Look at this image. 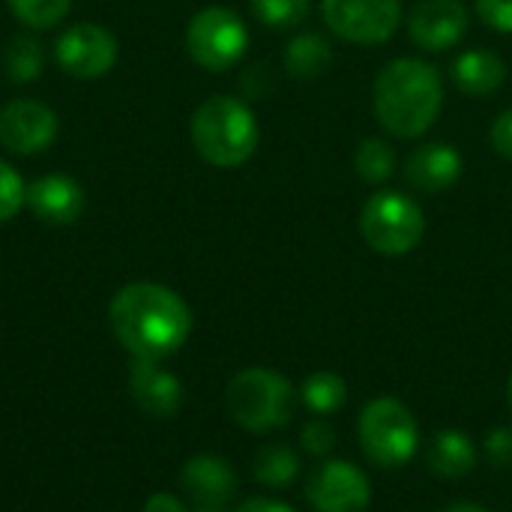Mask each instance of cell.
Masks as SVG:
<instances>
[{"mask_svg": "<svg viewBox=\"0 0 512 512\" xmlns=\"http://www.w3.org/2000/svg\"><path fill=\"white\" fill-rule=\"evenodd\" d=\"M324 24L351 45H381L402 24V0H321Z\"/></svg>", "mask_w": 512, "mask_h": 512, "instance_id": "ba28073f", "label": "cell"}, {"mask_svg": "<svg viewBox=\"0 0 512 512\" xmlns=\"http://www.w3.org/2000/svg\"><path fill=\"white\" fill-rule=\"evenodd\" d=\"M420 444V429L408 405L393 396L369 402L360 414V447L366 459L378 468H402L414 459Z\"/></svg>", "mask_w": 512, "mask_h": 512, "instance_id": "8992f818", "label": "cell"}, {"mask_svg": "<svg viewBox=\"0 0 512 512\" xmlns=\"http://www.w3.org/2000/svg\"><path fill=\"white\" fill-rule=\"evenodd\" d=\"M129 390L138 408L156 420H168L183 405V384L165 372L156 360H135L129 375Z\"/></svg>", "mask_w": 512, "mask_h": 512, "instance_id": "9a60e30c", "label": "cell"}, {"mask_svg": "<svg viewBox=\"0 0 512 512\" xmlns=\"http://www.w3.org/2000/svg\"><path fill=\"white\" fill-rule=\"evenodd\" d=\"M507 396H510V408H512V378H510V387H507Z\"/></svg>", "mask_w": 512, "mask_h": 512, "instance_id": "836d02e7", "label": "cell"}, {"mask_svg": "<svg viewBox=\"0 0 512 512\" xmlns=\"http://www.w3.org/2000/svg\"><path fill=\"white\" fill-rule=\"evenodd\" d=\"M372 108L384 132L396 138L426 135L444 108L441 72L417 57L390 60L375 78Z\"/></svg>", "mask_w": 512, "mask_h": 512, "instance_id": "7a4b0ae2", "label": "cell"}, {"mask_svg": "<svg viewBox=\"0 0 512 512\" xmlns=\"http://www.w3.org/2000/svg\"><path fill=\"white\" fill-rule=\"evenodd\" d=\"M444 512H489L486 507H480V504H453V507H447Z\"/></svg>", "mask_w": 512, "mask_h": 512, "instance_id": "d6a6232c", "label": "cell"}, {"mask_svg": "<svg viewBox=\"0 0 512 512\" xmlns=\"http://www.w3.org/2000/svg\"><path fill=\"white\" fill-rule=\"evenodd\" d=\"M468 24L471 18L462 0H420L408 15V36L417 48L441 54L465 39Z\"/></svg>", "mask_w": 512, "mask_h": 512, "instance_id": "30bf717a", "label": "cell"}, {"mask_svg": "<svg viewBox=\"0 0 512 512\" xmlns=\"http://www.w3.org/2000/svg\"><path fill=\"white\" fill-rule=\"evenodd\" d=\"M57 135V117L36 99H15L0 108V144L12 153L33 156Z\"/></svg>", "mask_w": 512, "mask_h": 512, "instance_id": "7c38bea8", "label": "cell"}, {"mask_svg": "<svg viewBox=\"0 0 512 512\" xmlns=\"http://www.w3.org/2000/svg\"><path fill=\"white\" fill-rule=\"evenodd\" d=\"M252 474H255L258 483H264L270 489H285L300 474V456L288 444H267V447L258 450Z\"/></svg>", "mask_w": 512, "mask_h": 512, "instance_id": "ffe728a7", "label": "cell"}, {"mask_svg": "<svg viewBox=\"0 0 512 512\" xmlns=\"http://www.w3.org/2000/svg\"><path fill=\"white\" fill-rule=\"evenodd\" d=\"M300 444L309 456H327L336 447V432L327 420H312L300 432Z\"/></svg>", "mask_w": 512, "mask_h": 512, "instance_id": "4316f807", "label": "cell"}, {"mask_svg": "<svg viewBox=\"0 0 512 512\" xmlns=\"http://www.w3.org/2000/svg\"><path fill=\"white\" fill-rule=\"evenodd\" d=\"M357 177L366 183H387L396 171V150L384 138H363L354 153Z\"/></svg>", "mask_w": 512, "mask_h": 512, "instance_id": "7402d4cb", "label": "cell"}, {"mask_svg": "<svg viewBox=\"0 0 512 512\" xmlns=\"http://www.w3.org/2000/svg\"><path fill=\"white\" fill-rule=\"evenodd\" d=\"M300 396H303V402H306V408H309L312 414L327 417V414H336V411L345 405V399H348V384H345V378L336 375V372H315V375H309V378L303 381Z\"/></svg>", "mask_w": 512, "mask_h": 512, "instance_id": "44dd1931", "label": "cell"}, {"mask_svg": "<svg viewBox=\"0 0 512 512\" xmlns=\"http://www.w3.org/2000/svg\"><path fill=\"white\" fill-rule=\"evenodd\" d=\"M297 393L291 381L273 369H246L231 378L225 408L231 420L249 432H273L294 417Z\"/></svg>", "mask_w": 512, "mask_h": 512, "instance_id": "277c9868", "label": "cell"}, {"mask_svg": "<svg viewBox=\"0 0 512 512\" xmlns=\"http://www.w3.org/2000/svg\"><path fill=\"white\" fill-rule=\"evenodd\" d=\"M9 6L30 27H54L63 21L72 0H9Z\"/></svg>", "mask_w": 512, "mask_h": 512, "instance_id": "d4e9b609", "label": "cell"}, {"mask_svg": "<svg viewBox=\"0 0 512 512\" xmlns=\"http://www.w3.org/2000/svg\"><path fill=\"white\" fill-rule=\"evenodd\" d=\"M426 462H429L432 474L447 477V480H459L477 468V447L465 432L450 429V432L435 435V441L429 444Z\"/></svg>", "mask_w": 512, "mask_h": 512, "instance_id": "ac0fdd59", "label": "cell"}, {"mask_svg": "<svg viewBox=\"0 0 512 512\" xmlns=\"http://www.w3.org/2000/svg\"><path fill=\"white\" fill-rule=\"evenodd\" d=\"M111 330L135 360H165L192 333V312L180 294L156 282L126 285L111 300Z\"/></svg>", "mask_w": 512, "mask_h": 512, "instance_id": "6da1fadb", "label": "cell"}, {"mask_svg": "<svg viewBox=\"0 0 512 512\" xmlns=\"http://www.w3.org/2000/svg\"><path fill=\"white\" fill-rule=\"evenodd\" d=\"M237 512H294L288 504L282 501H270V498H252L246 504H240Z\"/></svg>", "mask_w": 512, "mask_h": 512, "instance_id": "1f68e13d", "label": "cell"}, {"mask_svg": "<svg viewBox=\"0 0 512 512\" xmlns=\"http://www.w3.org/2000/svg\"><path fill=\"white\" fill-rule=\"evenodd\" d=\"M462 171H465V159L447 141L420 144L417 150H411V156L405 162V180H408V186L417 189V192H423V195L447 192L450 186L459 183Z\"/></svg>", "mask_w": 512, "mask_h": 512, "instance_id": "4fadbf2b", "label": "cell"}, {"mask_svg": "<svg viewBox=\"0 0 512 512\" xmlns=\"http://www.w3.org/2000/svg\"><path fill=\"white\" fill-rule=\"evenodd\" d=\"M486 456L495 468H510L512 465V429H495L486 438Z\"/></svg>", "mask_w": 512, "mask_h": 512, "instance_id": "f1b7e54d", "label": "cell"}, {"mask_svg": "<svg viewBox=\"0 0 512 512\" xmlns=\"http://www.w3.org/2000/svg\"><path fill=\"white\" fill-rule=\"evenodd\" d=\"M180 483L192 498L195 510H222L237 495V474L225 459L198 456L186 462Z\"/></svg>", "mask_w": 512, "mask_h": 512, "instance_id": "5bb4252c", "label": "cell"}, {"mask_svg": "<svg viewBox=\"0 0 512 512\" xmlns=\"http://www.w3.org/2000/svg\"><path fill=\"white\" fill-rule=\"evenodd\" d=\"M117 60V39L99 24H75L57 39V63L75 78H102Z\"/></svg>", "mask_w": 512, "mask_h": 512, "instance_id": "8fae6325", "label": "cell"}, {"mask_svg": "<svg viewBox=\"0 0 512 512\" xmlns=\"http://www.w3.org/2000/svg\"><path fill=\"white\" fill-rule=\"evenodd\" d=\"M258 120L252 108L234 96H210L192 114V144L204 162L237 168L258 150Z\"/></svg>", "mask_w": 512, "mask_h": 512, "instance_id": "3957f363", "label": "cell"}, {"mask_svg": "<svg viewBox=\"0 0 512 512\" xmlns=\"http://www.w3.org/2000/svg\"><path fill=\"white\" fill-rule=\"evenodd\" d=\"M333 66V45L321 33H297L285 48V72L297 81L321 78Z\"/></svg>", "mask_w": 512, "mask_h": 512, "instance_id": "d6986e66", "label": "cell"}, {"mask_svg": "<svg viewBox=\"0 0 512 512\" xmlns=\"http://www.w3.org/2000/svg\"><path fill=\"white\" fill-rule=\"evenodd\" d=\"M27 198V186L18 171L0 159V222H9Z\"/></svg>", "mask_w": 512, "mask_h": 512, "instance_id": "484cf974", "label": "cell"}, {"mask_svg": "<svg viewBox=\"0 0 512 512\" xmlns=\"http://www.w3.org/2000/svg\"><path fill=\"white\" fill-rule=\"evenodd\" d=\"M450 75H453V84L474 96V99H483V96H492L504 87L507 81V63L501 54L489 51V48H474V51H462L453 66H450Z\"/></svg>", "mask_w": 512, "mask_h": 512, "instance_id": "e0dca14e", "label": "cell"}, {"mask_svg": "<svg viewBox=\"0 0 512 512\" xmlns=\"http://www.w3.org/2000/svg\"><path fill=\"white\" fill-rule=\"evenodd\" d=\"M360 234L378 255H408L426 234L423 207L405 192L381 189L360 210Z\"/></svg>", "mask_w": 512, "mask_h": 512, "instance_id": "5b68a950", "label": "cell"}, {"mask_svg": "<svg viewBox=\"0 0 512 512\" xmlns=\"http://www.w3.org/2000/svg\"><path fill=\"white\" fill-rule=\"evenodd\" d=\"M477 15L492 30L512 36V0H477Z\"/></svg>", "mask_w": 512, "mask_h": 512, "instance_id": "83f0119b", "label": "cell"}, {"mask_svg": "<svg viewBox=\"0 0 512 512\" xmlns=\"http://www.w3.org/2000/svg\"><path fill=\"white\" fill-rule=\"evenodd\" d=\"M144 512H189V510L183 507V501H180V498L159 492V495H153V498L144 504Z\"/></svg>", "mask_w": 512, "mask_h": 512, "instance_id": "4dcf8cb0", "label": "cell"}, {"mask_svg": "<svg viewBox=\"0 0 512 512\" xmlns=\"http://www.w3.org/2000/svg\"><path fill=\"white\" fill-rule=\"evenodd\" d=\"M24 201L42 222H51V225H69L84 210L81 186L72 177H63V174L39 177L33 186H27Z\"/></svg>", "mask_w": 512, "mask_h": 512, "instance_id": "2e32d148", "label": "cell"}, {"mask_svg": "<svg viewBox=\"0 0 512 512\" xmlns=\"http://www.w3.org/2000/svg\"><path fill=\"white\" fill-rule=\"evenodd\" d=\"M255 18L270 30L300 27L312 9V0H249Z\"/></svg>", "mask_w": 512, "mask_h": 512, "instance_id": "603a6c76", "label": "cell"}, {"mask_svg": "<svg viewBox=\"0 0 512 512\" xmlns=\"http://www.w3.org/2000/svg\"><path fill=\"white\" fill-rule=\"evenodd\" d=\"M6 69L12 81H33L42 69V45L30 36L12 39L6 48Z\"/></svg>", "mask_w": 512, "mask_h": 512, "instance_id": "cb8c5ba5", "label": "cell"}, {"mask_svg": "<svg viewBox=\"0 0 512 512\" xmlns=\"http://www.w3.org/2000/svg\"><path fill=\"white\" fill-rule=\"evenodd\" d=\"M306 498L318 512H363L372 504V486L357 465L324 462L309 474Z\"/></svg>", "mask_w": 512, "mask_h": 512, "instance_id": "9c48e42d", "label": "cell"}, {"mask_svg": "<svg viewBox=\"0 0 512 512\" xmlns=\"http://www.w3.org/2000/svg\"><path fill=\"white\" fill-rule=\"evenodd\" d=\"M189 57L210 72H225L243 60L249 48V30L234 9L207 6L186 27Z\"/></svg>", "mask_w": 512, "mask_h": 512, "instance_id": "52a82bcc", "label": "cell"}, {"mask_svg": "<svg viewBox=\"0 0 512 512\" xmlns=\"http://www.w3.org/2000/svg\"><path fill=\"white\" fill-rule=\"evenodd\" d=\"M489 141H492V147H495L498 156H504V159L512 162V108L501 111L495 117V123L489 129Z\"/></svg>", "mask_w": 512, "mask_h": 512, "instance_id": "f546056e", "label": "cell"}]
</instances>
